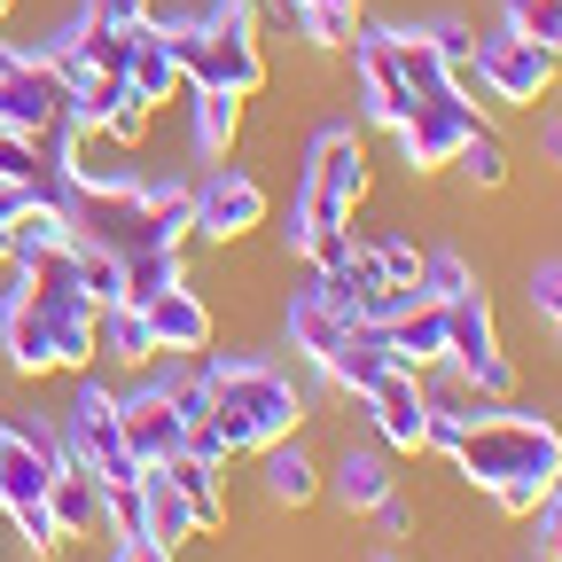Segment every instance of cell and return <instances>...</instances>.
<instances>
[{
  "label": "cell",
  "instance_id": "33",
  "mask_svg": "<svg viewBox=\"0 0 562 562\" xmlns=\"http://www.w3.org/2000/svg\"><path fill=\"white\" fill-rule=\"evenodd\" d=\"M110 562H172V547H157V539H140V531H125Z\"/></svg>",
  "mask_w": 562,
  "mask_h": 562
},
{
  "label": "cell",
  "instance_id": "5",
  "mask_svg": "<svg viewBox=\"0 0 562 562\" xmlns=\"http://www.w3.org/2000/svg\"><path fill=\"white\" fill-rule=\"evenodd\" d=\"M422 290L446 305V368L461 375V391L508 398L516 368H508L501 336H492V305H484V281L469 273V258L461 250H430V258H422Z\"/></svg>",
  "mask_w": 562,
  "mask_h": 562
},
{
  "label": "cell",
  "instance_id": "30",
  "mask_svg": "<svg viewBox=\"0 0 562 562\" xmlns=\"http://www.w3.org/2000/svg\"><path fill=\"white\" fill-rule=\"evenodd\" d=\"M531 313L562 321V266H531Z\"/></svg>",
  "mask_w": 562,
  "mask_h": 562
},
{
  "label": "cell",
  "instance_id": "16",
  "mask_svg": "<svg viewBox=\"0 0 562 562\" xmlns=\"http://www.w3.org/2000/svg\"><path fill=\"white\" fill-rule=\"evenodd\" d=\"M125 313H140V328H149L157 351H203V344H211V305L188 290V281H165L157 297H140V305H125Z\"/></svg>",
  "mask_w": 562,
  "mask_h": 562
},
{
  "label": "cell",
  "instance_id": "4",
  "mask_svg": "<svg viewBox=\"0 0 562 562\" xmlns=\"http://www.w3.org/2000/svg\"><path fill=\"white\" fill-rule=\"evenodd\" d=\"M368 195V149L351 125H321L313 149H305V180H297V203H290V250L321 273L351 250V211Z\"/></svg>",
  "mask_w": 562,
  "mask_h": 562
},
{
  "label": "cell",
  "instance_id": "2",
  "mask_svg": "<svg viewBox=\"0 0 562 562\" xmlns=\"http://www.w3.org/2000/svg\"><path fill=\"white\" fill-rule=\"evenodd\" d=\"M94 297L79 281V243L40 250L0 290V351L16 375H70L94 360Z\"/></svg>",
  "mask_w": 562,
  "mask_h": 562
},
{
  "label": "cell",
  "instance_id": "20",
  "mask_svg": "<svg viewBox=\"0 0 562 562\" xmlns=\"http://www.w3.org/2000/svg\"><path fill=\"white\" fill-rule=\"evenodd\" d=\"M125 79H133V94L149 102V110H165L172 94H188V79H180V55H172V40H165V24H157V16H149V32L133 40Z\"/></svg>",
  "mask_w": 562,
  "mask_h": 562
},
{
  "label": "cell",
  "instance_id": "36",
  "mask_svg": "<svg viewBox=\"0 0 562 562\" xmlns=\"http://www.w3.org/2000/svg\"><path fill=\"white\" fill-rule=\"evenodd\" d=\"M554 336H562V321H554Z\"/></svg>",
  "mask_w": 562,
  "mask_h": 562
},
{
  "label": "cell",
  "instance_id": "22",
  "mask_svg": "<svg viewBox=\"0 0 562 562\" xmlns=\"http://www.w3.org/2000/svg\"><path fill=\"white\" fill-rule=\"evenodd\" d=\"M220 469H227V461H203V453H172V461H165V476L180 484L195 531H220V524H227V484H220Z\"/></svg>",
  "mask_w": 562,
  "mask_h": 562
},
{
  "label": "cell",
  "instance_id": "19",
  "mask_svg": "<svg viewBox=\"0 0 562 562\" xmlns=\"http://www.w3.org/2000/svg\"><path fill=\"white\" fill-rule=\"evenodd\" d=\"M133 531H140V539H157V547L195 539V516H188L180 484H172L165 469H140V484H133Z\"/></svg>",
  "mask_w": 562,
  "mask_h": 562
},
{
  "label": "cell",
  "instance_id": "8",
  "mask_svg": "<svg viewBox=\"0 0 562 562\" xmlns=\"http://www.w3.org/2000/svg\"><path fill=\"white\" fill-rule=\"evenodd\" d=\"M117 414H125V438H133L140 469H165L172 453H188L195 422H203V368H188V375H157V383L125 391Z\"/></svg>",
  "mask_w": 562,
  "mask_h": 562
},
{
  "label": "cell",
  "instance_id": "24",
  "mask_svg": "<svg viewBox=\"0 0 562 562\" xmlns=\"http://www.w3.org/2000/svg\"><path fill=\"white\" fill-rule=\"evenodd\" d=\"M188 110H195V157L203 165H227L235 133H243V102L235 94H211V87H188Z\"/></svg>",
  "mask_w": 562,
  "mask_h": 562
},
{
  "label": "cell",
  "instance_id": "32",
  "mask_svg": "<svg viewBox=\"0 0 562 562\" xmlns=\"http://www.w3.org/2000/svg\"><path fill=\"white\" fill-rule=\"evenodd\" d=\"M24 203H32L24 188H9V180H0V266L16 258V220H24Z\"/></svg>",
  "mask_w": 562,
  "mask_h": 562
},
{
  "label": "cell",
  "instance_id": "23",
  "mask_svg": "<svg viewBox=\"0 0 562 562\" xmlns=\"http://www.w3.org/2000/svg\"><path fill=\"white\" fill-rule=\"evenodd\" d=\"M0 180L24 188V195H47V203H55V188H63L55 140H32V133H9V125H0Z\"/></svg>",
  "mask_w": 562,
  "mask_h": 562
},
{
  "label": "cell",
  "instance_id": "28",
  "mask_svg": "<svg viewBox=\"0 0 562 562\" xmlns=\"http://www.w3.org/2000/svg\"><path fill=\"white\" fill-rule=\"evenodd\" d=\"M508 24L524 40H539L554 63H562V0H508Z\"/></svg>",
  "mask_w": 562,
  "mask_h": 562
},
{
  "label": "cell",
  "instance_id": "12",
  "mask_svg": "<svg viewBox=\"0 0 562 562\" xmlns=\"http://www.w3.org/2000/svg\"><path fill=\"white\" fill-rule=\"evenodd\" d=\"M70 117V94L63 79L32 55V47H9L0 55V125L9 133H32V140H55V125Z\"/></svg>",
  "mask_w": 562,
  "mask_h": 562
},
{
  "label": "cell",
  "instance_id": "27",
  "mask_svg": "<svg viewBox=\"0 0 562 562\" xmlns=\"http://www.w3.org/2000/svg\"><path fill=\"white\" fill-rule=\"evenodd\" d=\"M461 180L469 188H508V149H501V133H492V125H476L469 140H461Z\"/></svg>",
  "mask_w": 562,
  "mask_h": 562
},
{
  "label": "cell",
  "instance_id": "34",
  "mask_svg": "<svg viewBox=\"0 0 562 562\" xmlns=\"http://www.w3.org/2000/svg\"><path fill=\"white\" fill-rule=\"evenodd\" d=\"M539 149H547V157L562 165V117H539Z\"/></svg>",
  "mask_w": 562,
  "mask_h": 562
},
{
  "label": "cell",
  "instance_id": "1",
  "mask_svg": "<svg viewBox=\"0 0 562 562\" xmlns=\"http://www.w3.org/2000/svg\"><path fill=\"white\" fill-rule=\"evenodd\" d=\"M446 461L484 492L501 516H531L547 492L562 484V422H547L539 406H508V398H453V446Z\"/></svg>",
  "mask_w": 562,
  "mask_h": 562
},
{
  "label": "cell",
  "instance_id": "6",
  "mask_svg": "<svg viewBox=\"0 0 562 562\" xmlns=\"http://www.w3.org/2000/svg\"><path fill=\"white\" fill-rule=\"evenodd\" d=\"M165 40H172V55H180V79H188V87L235 94V102H250V94L266 87V47H258L250 0H211L203 16H172Z\"/></svg>",
  "mask_w": 562,
  "mask_h": 562
},
{
  "label": "cell",
  "instance_id": "3",
  "mask_svg": "<svg viewBox=\"0 0 562 562\" xmlns=\"http://www.w3.org/2000/svg\"><path fill=\"white\" fill-rule=\"evenodd\" d=\"M297 422H305V398L273 360H258V351H220V360H203V422H195L188 453H203V461L266 453L281 438H297Z\"/></svg>",
  "mask_w": 562,
  "mask_h": 562
},
{
  "label": "cell",
  "instance_id": "26",
  "mask_svg": "<svg viewBox=\"0 0 562 562\" xmlns=\"http://www.w3.org/2000/svg\"><path fill=\"white\" fill-rule=\"evenodd\" d=\"M290 16L313 47H351V32H360V0H290Z\"/></svg>",
  "mask_w": 562,
  "mask_h": 562
},
{
  "label": "cell",
  "instance_id": "37",
  "mask_svg": "<svg viewBox=\"0 0 562 562\" xmlns=\"http://www.w3.org/2000/svg\"><path fill=\"white\" fill-rule=\"evenodd\" d=\"M383 562H391V554H383Z\"/></svg>",
  "mask_w": 562,
  "mask_h": 562
},
{
  "label": "cell",
  "instance_id": "21",
  "mask_svg": "<svg viewBox=\"0 0 562 562\" xmlns=\"http://www.w3.org/2000/svg\"><path fill=\"white\" fill-rule=\"evenodd\" d=\"M328 492H336L351 516H375V501H391V446H344Z\"/></svg>",
  "mask_w": 562,
  "mask_h": 562
},
{
  "label": "cell",
  "instance_id": "18",
  "mask_svg": "<svg viewBox=\"0 0 562 562\" xmlns=\"http://www.w3.org/2000/svg\"><path fill=\"white\" fill-rule=\"evenodd\" d=\"M375 336H383V351H391L398 368H414V375H422V368H438V360H446V305L422 290V297H414L398 321H383Z\"/></svg>",
  "mask_w": 562,
  "mask_h": 562
},
{
  "label": "cell",
  "instance_id": "14",
  "mask_svg": "<svg viewBox=\"0 0 562 562\" xmlns=\"http://www.w3.org/2000/svg\"><path fill=\"white\" fill-rule=\"evenodd\" d=\"M360 406L375 414V438H383L391 453H422V438H430V391H422L414 368H391Z\"/></svg>",
  "mask_w": 562,
  "mask_h": 562
},
{
  "label": "cell",
  "instance_id": "17",
  "mask_svg": "<svg viewBox=\"0 0 562 562\" xmlns=\"http://www.w3.org/2000/svg\"><path fill=\"white\" fill-rule=\"evenodd\" d=\"M476 125H484V117H476V102H446V110L406 117V125H398V149H406V165H414V172H446Z\"/></svg>",
  "mask_w": 562,
  "mask_h": 562
},
{
  "label": "cell",
  "instance_id": "13",
  "mask_svg": "<svg viewBox=\"0 0 562 562\" xmlns=\"http://www.w3.org/2000/svg\"><path fill=\"white\" fill-rule=\"evenodd\" d=\"M250 227H266V188L243 165H211L195 180V235L211 243H243Z\"/></svg>",
  "mask_w": 562,
  "mask_h": 562
},
{
  "label": "cell",
  "instance_id": "35",
  "mask_svg": "<svg viewBox=\"0 0 562 562\" xmlns=\"http://www.w3.org/2000/svg\"><path fill=\"white\" fill-rule=\"evenodd\" d=\"M9 9H16V0H0V16H9Z\"/></svg>",
  "mask_w": 562,
  "mask_h": 562
},
{
  "label": "cell",
  "instance_id": "38",
  "mask_svg": "<svg viewBox=\"0 0 562 562\" xmlns=\"http://www.w3.org/2000/svg\"><path fill=\"white\" fill-rule=\"evenodd\" d=\"M539 562H547V554H539Z\"/></svg>",
  "mask_w": 562,
  "mask_h": 562
},
{
  "label": "cell",
  "instance_id": "10",
  "mask_svg": "<svg viewBox=\"0 0 562 562\" xmlns=\"http://www.w3.org/2000/svg\"><path fill=\"white\" fill-rule=\"evenodd\" d=\"M55 453H63L55 438L16 430V422L0 414V516L24 531L32 554L63 547V531H55V516H47V469H55Z\"/></svg>",
  "mask_w": 562,
  "mask_h": 562
},
{
  "label": "cell",
  "instance_id": "31",
  "mask_svg": "<svg viewBox=\"0 0 562 562\" xmlns=\"http://www.w3.org/2000/svg\"><path fill=\"white\" fill-rule=\"evenodd\" d=\"M531 516H539V554H547V562H562V484L547 492Z\"/></svg>",
  "mask_w": 562,
  "mask_h": 562
},
{
  "label": "cell",
  "instance_id": "7",
  "mask_svg": "<svg viewBox=\"0 0 562 562\" xmlns=\"http://www.w3.org/2000/svg\"><path fill=\"white\" fill-rule=\"evenodd\" d=\"M290 344L305 351V360L336 383V391H351V398H368L398 360H391V351H383V336L368 328V321H351L328 290H321V273L305 281V290L290 297Z\"/></svg>",
  "mask_w": 562,
  "mask_h": 562
},
{
  "label": "cell",
  "instance_id": "25",
  "mask_svg": "<svg viewBox=\"0 0 562 562\" xmlns=\"http://www.w3.org/2000/svg\"><path fill=\"white\" fill-rule=\"evenodd\" d=\"M266 492L281 508H305L313 492H321V469H313V453L297 446V438H281V446H266Z\"/></svg>",
  "mask_w": 562,
  "mask_h": 562
},
{
  "label": "cell",
  "instance_id": "9",
  "mask_svg": "<svg viewBox=\"0 0 562 562\" xmlns=\"http://www.w3.org/2000/svg\"><path fill=\"white\" fill-rule=\"evenodd\" d=\"M63 453L79 461L110 501H133V484H140V453L125 438V414H117V391L87 383L79 398H70V422H63Z\"/></svg>",
  "mask_w": 562,
  "mask_h": 562
},
{
  "label": "cell",
  "instance_id": "29",
  "mask_svg": "<svg viewBox=\"0 0 562 562\" xmlns=\"http://www.w3.org/2000/svg\"><path fill=\"white\" fill-rule=\"evenodd\" d=\"M368 250H375L383 281H398V290H414V281H422V250H414L406 235H383V243H368Z\"/></svg>",
  "mask_w": 562,
  "mask_h": 562
},
{
  "label": "cell",
  "instance_id": "15",
  "mask_svg": "<svg viewBox=\"0 0 562 562\" xmlns=\"http://www.w3.org/2000/svg\"><path fill=\"white\" fill-rule=\"evenodd\" d=\"M47 516H55L63 539H110L117 531L110 524V492L70 461V453H55V469H47Z\"/></svg>",
  "mask_w": 562,
  "mask_h": 562
},
{
  "label": "cell",
  "instance_id": "11",
  "mask_svg": "<svg viewBox=\"0 0 562 562\" xmlns=\"http://www.w3.org/2000/svg\"><path fill=\"white\" fill-rule=\"evenodd\" d=\"M554 55L539 47V40H524L516 24H501V32H484L476 47H469V94H484V102H508V110H539L547 102V87H554Z\"/></svg>",
  "mask_w": 562,
  "mask_h": 562
}]
</instances>
